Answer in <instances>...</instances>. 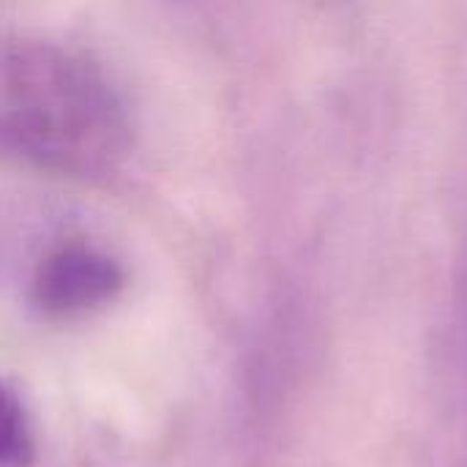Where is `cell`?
I'll return each mask as SVG.
<instances>
[{
    "label": "cell",
    "instance_id": "obj_3",
    "mask_svg": "<svg viewBox=\"0 0 467 467\" xmlns=\"http://www.w3.org/2000/svg\"><path fill=\"white\" fill-rule=\"evenodd\" d=\"M33 460V432L22 400L0 383V467H27Z\"/></svg>",
    "mask_w": 467,
    "mask_h": 467
},
{
    "label": "cell",
    "instance_id": "obj_1",
    "mask_svg": "<svg viewBox=\"0 0 467 467\" xmlns=\"http://www.w3.org/2000/svg\"><path fill=\"white\" fill-rule=\"evenodd\" d=\"M129 148V109L96 63L60 44L0 36V159L96 178Z\"/></svg>",
    "mask_w": 467,
    "mask_h": 467
},
{
    "label": "cell",
    "instance_id": "obj_2",
    "mask_svg": "<svg viewBox=\"0 0 467 467\" xmlns=\"http://www.w3.org/2000/svg\"><path fill=\"white\" fill-rule=\"evenodd\" d=\"M123 290V268L107 252L68 244L41 260L30 301L47 317H77L109 304Z\"/></svg>",
    "mask_w": 467,
    "mask_h": 467
}]
</instances>
